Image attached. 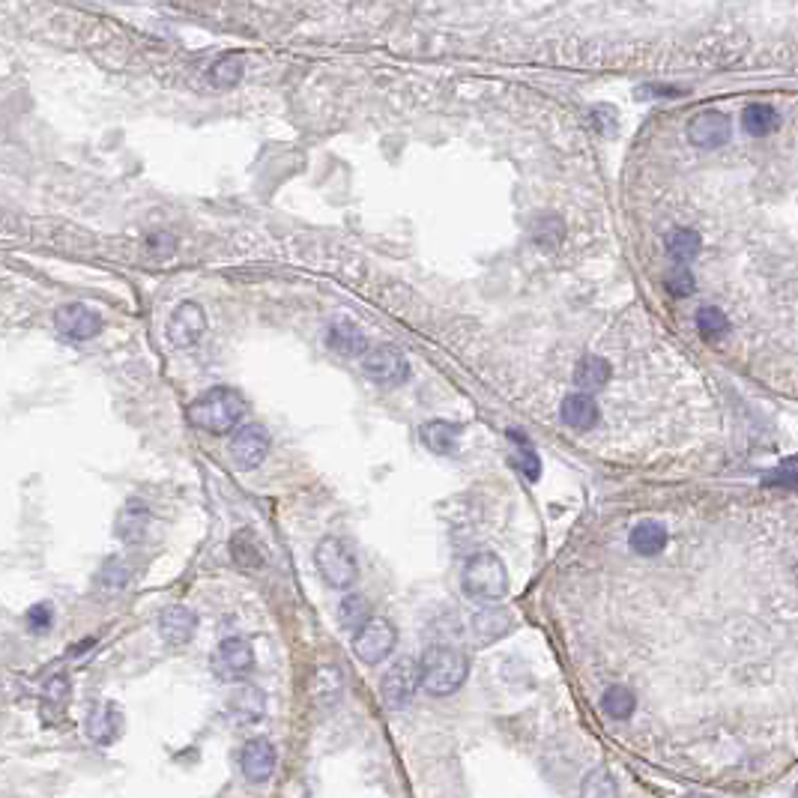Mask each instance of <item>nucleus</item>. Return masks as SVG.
<instances>
[{
	"label": "nucleus",
	"mask_w": 798,
	"mask_h": 798,
	"mask_svg": "<svg viewBox=\"0 0 798 798\" xmlns=\"http://www.w3.org/2000/svg\"><path fill=\"white\" fill-rule=\"evenodd\" d=\"M245 413V401L237 389L231 386H212L203 395H198L189 407V422L203 434L222 437L228 431H237L240 419Z\"/></svg>",
	"instance_id": "1"
},
{
	"label": "nucleus",
	"mask_w": 798,
	"mask_h": 798,
	"mask_svg": "<svg viewBox=\"0 0 798 798\" xmlns=\"http://www.w3.org/2000/svg\"><path fill=\"white\" fill-rule=\"evenodd\" d=\"M419 664H422V688L431 697H452L469 676L467 655L455 646H443V643L428 646Z\"/></svg>",
	"instance_id": "2"
},
{
	"label": "nucleus",
	"mask_w": 798,
	"mask_h": 798,
	"mask_svg": "<svg viewBox=\"0 0 798 798\" xmlns=\"http://www.w3.org/2000/svg\"><path fill=\"white\" fill-rule=\"evenodd\" d=\"M460 589H464L467 598L478 601V605H497V601H503L508 592V571L503 566V559L490 554V550L473 554L464 562V568H460Z\"/></svg>",
	"instance_id": "3"
},
{
	"label": "nucleus",
	"mask_w": 798,
	"mask_h": 798,
	"mask_svg": "<svg viewBox=\"0 0 798 798\" xmlns=\"http://www.w3.org/2000/svg\"><path fill=\"white\" fill-rule=\"evenodd\" d=\"M314 566H317V575L332 589H350L353 583L360 580V562H356L350 545L335 536H326L317 541Z\"/></svg>",
	"instance_id": "4"
},
{
	"label": "nucleus",
	"mask_w": 798,
	"mask_h": 798,
	"mask_svg": "<svg viewBox=\"0 0 798 798\" xmlns=\"http://www.w3.org/2000/svg\"><path fill=\"white\" fill-rule=\"evenodd\" d=\"M422 688V664L416 658H398L392 667L383 673L380 694L389 709H404Z\"/></svg>",
	"instance_id": "5"
},
{
	"label": "nucleus",
	"mask_w": 798,
	"mask_h": 798,
	"mask_svg": "<svg viewBox=\"0 0 798 798\" xmlns=\"http://www.w3.org/2000/svg\"><path fill=\"white\" fill-rule=\"evenodd\" d=\"M212 676L222 682H242L254 670V649L242 637H224L210 658Z\"/></svg>",
	"instance_id": "6"
},
{
	"label": "nucleus",
	"mask_w": 798,
	"mask_h": 798,
	"mask_svg": "<svg viewBox=\"0 0 798 798\" xmlns=\"http://www.w3.org/2000/svg\"><path fill=\"white\" fill-rule=\"evenodd\" d=\"M228 455L231 464L240 469V473H249V469H258L266 455H270V434H266L263 425H242L233 431L228 439Z\"/></svg>",
	"instance_id": "7"
},
{
	"label": "nucleus",
	"mask_w": 798,
	"mask_h": 798,
	"mask_svg": "<svg viewBox=\"0 0 798 798\" xmlns=\"http://www.w3.org/2000/svg\"><path fill=\"white\" fill-rule=\"evenodd\" d=\"M362 371L368 380L380 386H401L410 377V362L392 344H377L362 356Z\"/></svg>",
	"instance_id": "8"
},
{
	"label": "nucleus",
	"mask_w": 798,
	"mask_h": 798,
	"mask_svg": "<svg viewBox=\"0 0 798 798\" xmlns=\"http://www.w3.org/2000/svg\"><path fill=\"white\" fill-rule=\"evenodd\" d=\"M398 643V631L389 619H371L368 626L353 637V655L368 667H377L383 664L389 655L395 652Z\"/></svg>",
	"instance_id": "9"
},
{
	"label": "nucleus",
	"mask_w": 798,
	"mask_h": 798,
	"mask_svg": "<svg viewBox=\"0 0 798 798\" xmlns=\"http://www.w3.org/2000/svg\"><path fill=\"white\" fill-rule=\"evenodd\" d=\"M165 332H168V341L177 347V350H189V347L198 344L203 339V332H207V314H203L198 302H180L168 317Z\"/></svg>",
	"instance_id": "10"
},
{
	"label": "nucleus",
	"mask_w": 798,
	"mask_h": 798,
	"mask_svg": "<svg viewBox=\"0 0 798 798\" xmlns=\"http://www.w3.org/2000/svg\"><path fill=\"white\" fill-rule=\"evenodd\" d=\"M54 326L66 341H90L102 332V317L84 302H66L54 311Z\"/></svg>",
	"instance_id": "11"
},
{
	"label": "nucleus",
	"mask_w": 798,
	"mask_h": 798,
	"mask_svg": "<svg viewBox=\"0 0 798 798\" xmlns=\"http://www.w3.org/2000/svg\"><path fill=\"white\" fill-rule=\"evenodd\" d=\"M275 763H279V754H275L272 742H266V739H249V742L242 744L240 769H242V777L249 783L270 781L272 772H275Z\"/></svg>",
	"instance_id": "12"
},
{
	"label": "nucleus",
	"mask_w": 798,
	"mask_h": 798,
	"mask_svg": "<svg viewBox=\"0 0 798 798\" xmlns=\"http://www.w3.org/2000/svg\"><path fill=\"white\" fill-rule=\"evenodd\" d=\"M198 631V616L182 607V605H171L159 613V637L168 643V646H186Z\"/></svg>",
	"instance_id": "13"
},
{
	"label": "nucleus",
	"mask_w": 798,
	"mask_h": 798,
	"mask_svg": "<svg viewBox=\"0 0 798 798\" xmlns=\"http://www.w3.org/2000/svg\"><path fill=\"white\" fill-rule=\"evenodd\" d=\"M730 138V120L721 111H700L697 117L688 123V141L697 147H721Z\"/></svg>",
	"instance_id": "14"
},
{
	"label": "nucleus",
	"mask_w": 798,
	"mask_h": 798,
	"mask_svg": "<svg viewBox=\"0 0 798 798\" xmlns=\"http://www.w3.org/2000/svg\"><path fill=\"white\" fill-rule=\"evenodd\" d=\"M511 628H515V619L499 607L478 610L473 622H469V631H473V640L478 646H490V643H497L499 637H506Z\"/></svg>",
	"instance_id": "15"
},
{
	"label": "nucleus",
	"mask_w": 798,
	"mask_h": 798,
	"mask_svg": "<svg viewBox=\"0 0 798 798\" xmlns=\"http://www.w3.org/2000/svg\"><path fill=\"white\" fill-rule=\"evenodd\" d=\"M228 712H231V718L237 721L240 726H245V724H258V721L263 718V712H266V697H263V691H261V688H254V685H240V688L231 694Z\"/></svg>",
	"instance_id": "16"
},
{
	"label": "nucleus",
	"mask_w": 798,
	"mask_h": 798,
	"mask_svg": "<svg viewBox=\"0 0 798 798\" xmlns=\"http://www.w3.org/2000/svg\"><path fill=\"white\" fill-rule=\"evenodd\" d=\"M326 344H330L335 353L350 356V360H362V356L371 350V344H368L362 330L350 320H335L330 326V335H326Z\"/></svg>",
	"instance_id": "17"
},
{
	"label": "nucleus",
	"mask_w": 798,
	"mask_h": 798,
	"mask_svg": "<svg viewBox=\"0 0 798 798\" xmlns=\"http://www.w3.org/2000/svg\"><path fill=\"white\" fill-rule=\"evenodd\" d=\"M559 416H562V422H566L568 428H575V431H589V428L598 425V404L592 401V395L575 392L562 401Z\"/></svg>",
	"instance_id": "18"
},
{
	"label": "nucleus",
	"mask_w": 798,
	"mask_h": 798,
	"mask_svg": "<svg viewBox=\"0 0 798 798\" xmlns=\"http://www.w3.org/2000/svg\"><path fill=\"white\" fill-rule=\"evenodd\" d=\"M147 527H150L147 506L141 503V499H129L117 515V536L126 541V545H135V541L147 536Z\"/></svg>",
	"instance_id": "19"
},
{
	"label": "nucleus",
	"mask_w": 798,
	"mask_h": 798,
	"mask_svg": "<svg viewBox=\"0 0 798 798\" xmlns=\"http://www.w3.org/2000/svg\"><path fill=\"white\" fill-rule=\"evenodd\" d=\"M120 724H123V718H120V712H117L114 703L96 705V709L90 712V718H87V735H90V742L111 744V742L117 739Z\"/></svg>",
	"instance_id": "20"
},
{
	"label": "nucleus",
	"mask_w": 798,
	"mask_h": 798,
	"mask_svg": "<svg viewBox=\"0 0 798 798\" xmlns=\"http://www.w3.org/2000/svg\"><path fill=\"white\" fill-rule=\"evenodd\" d=\"M422 443L431 448L434 455H455L458 452V439H460V428L446 422V419H434V422H425L422 431Z\"/></svg>",
	"instance_id": "21"
},
{
	"label": "nucleus",
	"mask_w": 798,
	"mask_h": 798,
	"mask_svg": "<svg viewBox=\"0 0 798 798\" xmlns=\"http://www.w3.org/2000/svg\"><path fill=\"white\" fill-rule=\"evenodd\" d=\"M610 380V362L601 360V356H583L575 368V386L580 389L583 395L598 392L605 389V383Z\"/></svg>",
	"instance_id": "22"
},
{
	"label": "nucleus",
	"mask_w": 798,
	"mask_h": 798,
	"mask_svg": "<svg viewBox=\"0 0 798 798\" xmlns=\"http://www.w3.org/2000/svg\"><path fill=\"white\" fill-rule=\"evenodd\" d=\"M631 550L640 557H655L661 554L664 547H667V529H664L661 524H655V520H643V524H637L631 529Z\"/></svg>",
	"instance_id": "23"
},
{
	"label": "nucleus",
	"mask_w": 798,
	"mask_h": 798,
	"mask_svg": "<svg viewBox=\"0 0 798 798\" xmlns=\"http://www.w3.org/2000/svg\"><path fill=\"white\" fill-rule=\"evenodd\" d=\"M242 69H245L242 54L231 51V54H222L216 64L207 69V81L216 90H233L242 81Z\"/></svg>",
	"instance_id": "24"
},
{
	"label": "nucleus",
	"mask_w": 798,
	"mask_h": 798,
	"mask_svg": "<svg viewBox=\"0 0 798 798\" xmlns=\"http://www.w3.org/2000/svg\"><path fill=\"white\" fill-rule=\"evenodd\" d=\"M371 601H368L365 596H360V592H350V596H344L339 601V622L344 631H356L360 634L368 622H371Z\"/></svg>",
	"instance_id": "25"
},
{
	"label": "nucleus",
	"mask_w": 798,
	"mask_h": 798,
	"mask_svg": "<svg viewBox=\"0 0 798 798\" xmlns=\"http://www.w3.org/2000/svg\"><path fill=\"white\" fill-rule=\"evenodd\" d=\"M601 709H605L607 718L613 721H628L634 709H637V697L626 685H610V688L601 694Z\"/></svg>",
	"instance_id": "26"
},
{
	"label": "nucleus",
	"mask_w": 798,
	"mask_h": 798,
	"mask_svg": "<svg viewBox=\"0 0 798 798\" xmlns=\"http://www.w3.org/2000/svg\"><path fill=\"white\" fill-rule=\"evenodd\" d=\"M580 798H619V783L607 769H589L580 781Z\"/></svg>",
	"instance_id": "27"
},
{
	"label": "nucleus",
	"mask_w": 798,
	"mask_h": 798,
	"mask_svg": "<svg viewBox=\"0 0 798 798\" xmlns=\"http://www.w3.org/2000/svg\"><path fill=\"white\" fill-rule=\"evenodd\" d=\"M231 554L240 568H261L263 566L261 545H258V538H254L251 529H242L231 538Z\"/></svg>",
	"instance_id": "28"
},
{
	"label": "nucleus",
	"mask_w": 798,
	"mask_h": 798,
	"mask_svg": "<svg viewBox=\"0 0 798 798\" xmlns=\"http://www.w3.org/2000/svg\"><path fill=\"white\" fill-rule=\"evenodd\" d=\"M772 129H777V111L772 105H763V102H756V105L744 108V132H751V135L763 138V135H769Z\"/></svg>",
	"instance_id": "29"
},
{
	"label": "nucleus",
	"mask_w": 798,
	"mask_h": 798,
	"mask_svg": "<svg viewBox=\"0 0 798 798\" xmlns=\"http://www.w3.org/2000/svg\"><path fill=\"white\" fill-rule=\"evenodd\" d=\"M667 251H670L673 261H679L685 266V263L694 261L700 254V233H694L691 228H679L667 240Z\"/></svg>",
	"instance_id": "30"
},
{
	"label": "nucleus",
	"mask_w": 798,
	"mask_h": 798,
	"mask_svg": "<svg viewBox=\"0 0 798 798\" xmlns=\"http://www.w3.org/2000/svg\"><path fill=\"white\" fill-rule=\"evenodd\" d=\"M529 233L541 249H557L559 240L566 237V224H562V219H557V216H538L536 222H532Z\"/></svg>",
	"instance_id": "31"
},
{
	"label": "nucleus",
	"mask_w": 798,
	"mask_h": 798,
	"mask_svg": "<svg viewBox=\"0 0 798 798\" xmlns=\"http://www.w3.org/2000/svg\"><path fill=\"white\" fill-rule=\"evenodd\" d=\"M508 437L515 439V443H520V452H517V467H520V473H524L529 482H538V476H541V460H538V455H536V448L529 446V439L524 437V434H517V431H508Z\"/></svg>",
	"instance_id": "32"
},
{
	"label": "nucleus",
	"mask_w": 798,
	"mask_h": 798,
	"mask_svg": "<svg viewBox=\"0 0 798 798\" xmlns=\"http://www.w3.org/2000/svg\"><path fill=\"white\" fill-rule=\"evenodd\" d=\"M697 330L705 339H721V335L730 330V320L724 317V311L718 309H700L697 311Z\"/></svg>",
	"instance_id": "33"
},
{
	"label": "nucleus",
	"mask_w": 798,
	"mask_h": 798,
	"mask_svg": "<svg viewBox=\"0 0 798 798\" xmlns=\"http://www.w3.org/2000/svg\"><path fill=\"white\" fill-rule=\"evenodd\" d=\"M27 628L34 634H45L51 631V622H54V607L48 605V601H39V605H34L27 610Z\"/></svg>",
	"instance_id": "34"
},
{
	"label": "nucleus",
	"mask_w": 798,
	"mask_h": 798,
	"mask_svg": "<svg viewBox=\"0 0 798 798\" xmlns=\"http://www.w3.org/2000/svg\"><path fill=\"white\" fill-rule=\"evenodd\" d=\"M99 583H102V586H108V589H123L129 583V568L123 566V562L111 559V562H105V568H102Z\"/></svg>",
	"instance_id": "35"
},
{
	"label": "nucleus",
	"mask_w": 798,
	"mask_h": 798,
	"mask_svg": "<svg viewBox=\"0 0 798 798\" xmlns=\"http://www.w3.org/2000/svg\"><path fill=\"white\" fill-rule=\"evenodd\" d=\"M694 284H697V281H694L691 270H688V266H682V263L667 275V288H670L673 296H688V293H694Z\"/></svg>",
	"instance_id": "36"
},
{
	"label": "nucleus",
	"mask_w": 798,
	"mask_h": 798,
	"mask_svg": "<svg viewBox=\"0 0 798 798\" xmlns=\"http://www.w3.org/2000/svg\"><path fill=\"white\" fill-rule=\"evenodd\" d=\"M69 694H73V685H69V679H66V676H54V679H48V682H45L43 697H45L48 703H54V705H64V703L69 700Z\"/></svg>",
	"instance_id": "37"
},
{
	"label": "nucleus",
	"mask_w": 798,
	"mask_h": 798,
	"mask_svg": "<svg viewBox=\"0 0 798 798\" xmlns=\"http://www.w3.org/2000/svg\"><path fill=\"white\" fill-rule=\"evenodd\" d=\"M769 485H777V488H795V490H798V469H786V473H774V476H769Z\"/></svg>",
	"instance_id": "38"
},
{
	"label": "nucleus",
	"mask_w": 798,
	"mask_h": 798,
	"mask_svg": "<svg viewBox=\"0 0 798 798\" xmlns=\"http://www.w3.org/2000/svg\"><path fill=\"white\" fill-rule=\"evenodd\" d=\"M150 249H159V251H173V237H165V233H159V237L150 240Z\"/></svg>",
	"instance_id": "39"
}]
</instances>
